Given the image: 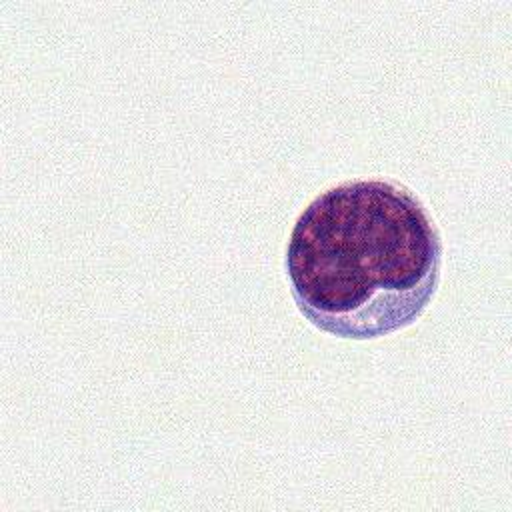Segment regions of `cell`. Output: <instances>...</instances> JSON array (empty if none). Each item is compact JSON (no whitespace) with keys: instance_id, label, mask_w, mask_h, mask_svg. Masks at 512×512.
<instances>
[{"instance_id":"obj_1","label":"cell","mask_w":512,"mask_h":512,"mask_svg":"<svg viewBox=\"0 0 512 512\" xmlns=\"http://www.w3.org/2000/svg\"><path fill=\"white\" fill-rule=\"evenodd\" d=\"M284 268L310 324L338 338L374 340L414 324L430 304L442 240L404 184L346 180L300 212Z\"/></svg>"}]
</instances>
